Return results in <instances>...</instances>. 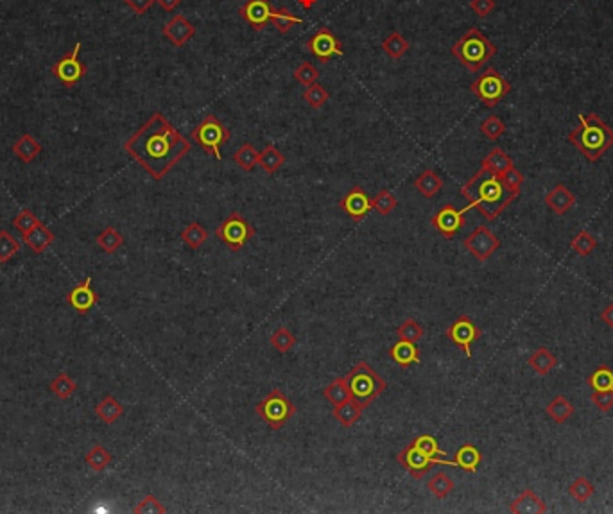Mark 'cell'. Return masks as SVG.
<instances>
[{"label":"cell","mask_w":613,"mask_h":514,"mask_svg":"<svg viewBox=\"0 0 613 514\" xmlns=\"http://www.w3.org/2000/svg\"><path fill=\"white\" fill-rule=\"evenodd\" d=\"M192 144L161 113H153L124 144V151L153 180L160 181L180 163Z\"/></svg>","instance_id":"1"},{"label":"cell","mask_w":613,"mask_h":514,"mask_svg":"<svg viewBox=\"0 0 613 514\" xmlns=\"http://www.w3.org/2000/svg\"><path fill=\"white\" fill-rule=\"evenodd\" d=\"M461 196L468 201V210H479L486 220H495L519 197L504 187L500 176L484 169L461 187Z\"/></svg>","instance_id":"2"},{"label":"cell","mask_w":613,"mask_h":514,"mask_svg":"<svg viewBox=\"0 0 613 514\" xmlns=\"http://www.w3.org/2000/svg\"><path fill=\"white\" fill-rule=\"evenodd\" d=\"M569 142L586 160L595 163L613 146V130L595 113H581L578 127L569 133Z\"/></svg>","instance_id":"3"},{"label":"cell","mask_w":613,"mask_h":514,"mask_svg":"<svg viewBox=\"0 0 613 514\" xmlns=\"http://www.w3.org/2000/svg\"><path fill=\"white\" fill-rule=\"evenodd\" d=\"M497 54V45L492 44L477 27L468 29L452 45V56L470 72H479Z\"/></svg>","instance_id":"4"},{"label":"cell","mask_w":613,"mask_h":514,"mask_svg":"<svg viewBox=\"0 0 613 514\" xmlns=\"http://www.w3.org/2000/svg\"><path fill=\"white\" fill-rule=\"evenodd\" d=\"M345 378L350 389L352 400H355L364 408L370 407L388 387L384 378L368 362H359L345 375Z\"/></svg>","instance_id":"5"},{"label":"cell","mask_w":613,"mask_h":514,"mask_svg":"<svg viewBox=\"0 0 613 514\" xmlns=\"http://www.w3.org/2000/svg\"><path fill=\"white\" fill-rule=\"evenodd\" d=\"M255 413L273 430H280V428L285 427L287 421L295 416L296 407L280 389H273V391H269L268 396L256 403Z\"/></svg>","instance_id":"6"},{"label":"cell","mask_w":613,"mask_h":514,"mask_svg":"<svg viewBox=\"0 0 613 514\" xmlns=\"http://www.w3.org/2000/svg\"><path fill=\"white\" fill-rule=\"evenodd\" d=\"M192 140L196 142L197 146L201 147L206 153L213 154L217 161L223 160V154H221V146H224L226 142L230 140V130L224 126L223 122L216 117V115H206L203 120L197 124L196 127L190 133Z\"/></svg>","instance_id":"7"},{"label":"cell","mask_w":613,"mask_h":514,"mask_svg":"<svg viewBox=\"0 0 613 514\" xmlns=\"http://www.w3.org/2000/svg\"><path fill=\"white\" fill-rule=\"evenodd\" d=\"M470 92L483 102V106L495 108L511 92V83L500 75V72L490 67L470 84Z\"/></svg>","instance_id":"8"},{"label":"cell","mask_w":613,"mask_h":514,"mask_svg":"<svg viewBox=\"0 0 613 514\" xmlns=\"http://www.w3.org/2000/svg\"><path fill=\"white\" fill-rule=\"evenodd\" d=\"M216 237L223 240L232 251H240L248 240L255 237V228L239 212H233L217 226Z\"/></svg>","instance_id":"9"},{"label":"cell","mask_w":613,"mask_h":514,"mask_svg":"<svg viewBox=\"0 0 613 514\" xmlns=\"http://www.w3.org/2000/svg\"><path fill=\"white\" fill-rule=\"evenodd\" d=\"M79 51H81V42H78L70 52H67L63 58H59L52 65V74H54V77L59 79L68 88L78 84L87 75V67L79 59Z\"/></svg>","instance_id":"10"},{"label":"cell","mask_w":613,"mask_h":514,"mask_svg":"<svg viewBox=\"0 0 613 514\" xmlns=\"http://www.w3.org/2000/svg\"><path fill=\"white\" fill-rule=\"evenodd\" d=\"M397 460L398 464L407 471L409 475L413 477V479H421L425 473H428V470H431L434 464H445V466H450V460L434 459V457H428L427 453L418 450V448L414 446L413 441H411V443H409L407 446L398 453Z\"/></svg>","instance_id":"11"},{"label":"cell","mask_w":613,"mask_h":514,"mask_svg":"<svg viewBox=\"0 0 613 514\" xmlns=\"http://www.w3.org/2000/svg\"><path fill=\"white\" fill-rule=\"evenodd\" d=\"M463 246L473 258H477L479 262H486L500 248V240L490 228H486V226H477L464 239Z\"/></svg>","instance_id":"12"},{"label":"cell","mask_w":613,"mask_h":514,"mask_svg":"<svg viewBox=\"0 0 613 514\" xmlns=\"http://www.w3.org/2000/svg\"><path fill=\"white\" fill-rule=\"evenodd\" d=\"M481 335L483 330L468 315H459L447 330V337L463 351L466 358H472V344Z\"/></svg>","instance_id":"13"},{"label":"cell","mask_w":613,"mask_h":514,"mask_svg":"<svg viewBox=\"0 0 613 514\" xmlns=\"http://www.w3.org/2000/svg\"><path fill=\"white\" fill-rule=\"evenodd\" d=\"M306 49L311 51V54L318 59L319 63H328L330 59L345 54V51L341 47V42L335 38V35L330 29L326 27L318 29L312 35V38L306 42Z\"/></svg>","instance_id":"14"},{"label":"cell","mask_w":613,"mask_h":514,"mask_svg":"<svg viewBox=\"0 0 613 514\" xmlns=\"http://www.w3.org/2000/svg\"><path fill=\"white\" fill-rule=\"evenodd\" d=\"M468 208L457 210L454 204H443L440 210L433 215L431 224L440 235L445 239H454L459 233V230L464 226V213Z\"/></svg>","instance_id":"15"},{"label":"cell","mask_w":613,"mask_h":514,"mask_svg":"<svg viewBox=\"0 0 613 514\" xmlns=\"http://www.w3.org/2000/svg\"><path fill=\"white\" fill-rule=\"evenodd\" d=\"M275 9L271 8L269 0H248L239 9V15L253 31H262L271 22V15Z\"/></svg>","instance_id":"16"},{"label":"cell","mask_w":613,"mask_h":514,"mask_svg":"<svg viewBox=\"0 0 613 514\" xmlns=\"http://www.w3.org/2000/svg\"><path fill=\"white\" fill-rule=\"evenodd\" d=\"M339 206L345 210L346 215L350 217V219L357 220V222L364 219V217L370 213V210L373 208V206H371L370 196H368V194L364 192V189H361V187H354L350 192L346 194V196L339 201Z\"/></svg>","instance_id":"17"},{"label":"cell","mask_w":613,"mask_h":514,"mask_svg":"<svg viewBox=\"0 0 613 514\" xmlns=\"http://www.w3.org/2000/svg\"><path fill=\"white\" fill-rule=\"evenodd\" d=\"M163 36L169 39L174 47H185L190 39L196 36V27L183 15H174L163 25Z\"/></svg>","instance_id":"18"},{"label":"cell","mask_w":613,"mask_h":514,"mask_svg":"<svg viewBox=\"0 0 613 514\" xmlns=\"http://www.w3.org/2000/svg\"><path fill=\"white\" fill-rule=\"evenodd\" d=\"M509 513L515 514H543L547 513V506L533 489H524L513 502L509 503Z\"/></svg>","instance_id":"19"},{"label":"cell","mask_w":613,"mask_h":514,"mask_svg":"<svg viewBox=\"0 0 613 514\" xmlns=\"http://www.w3.org/2000/svg\"><path fill=\"white\" fill-rule=\"evenodd\" d=\"M68 303L74 306L79 314L90 312L97 303V296H95L94 289H92V278L88 276L81 285H78L74 291L68 294Z\"/></svg>","instance_id":"20"},{"label":"cell","mask_w":613,"mask_h":514,"mask_svg":"<svg viewBox=\"0 0 613 514\" xmlns=\"http://www.w3.org/2000/svg\"><path fill=\"white\" fill-rule=\"evenodd\" d=\"M545 203L550 210L558 215H565L576 204V196L566 189L563 183H558L555 189L545 196Z\"/></svg>","instance_id":"21"},{"label":"cell","mask_w":613,"mask_h":514,"mask_svg":"<svg viewBox=\"0 0 613 514\" xmlns=\"http://www.w3.org/2000/svg\"><path fill=\"white\" fill-rule=\"evenodd\" d=\"M390 357L393 358L395 364L400 368H409V365L418 364L420 362V351H418L416 342L409 341H397L390 348Z\"/></svg>","instance_id":"22"},{"label":"cell","mask_w":613,"mask_h":514,"mask_svg":"<svg viewBox=\"0 0 613 514\" xmlns=\"http://www.w3.org/2000/svg\"><path fill=\"white\" fill-rule=\"evenodd\" d=\"M481 460H483L481 451L473 444L466 443L456 451L454 460H450V466H457L461 470L468 471V473H476L481 466Z\"/></svg>","instance_id":"23"},{"label":"cell","mask_w":613,"mask_h":514,"mask_svg":"<svg viewBox=\"0 0 613 514\" xmlns=\"http://www.w3.org/2000/svg\"><path fill=\"white\" fill-rule=\"evenodd\" d=\"M574 413L576 408L574 405H572V401H570L566 396H563V394H558V396L552 398L545 407L547 416L558 425H563L565 421H569L570 418L574 416Z\"/></svg>","instance_id":"24"},{"label":"cell","mask_w":613,"mask_h":514,"mask_svg":"<svg viewBox=\"0 0 613 514\" xmlns=\"http://www.w3.org/2000/svg\"><path fill=\"white\" fill-rule=\"evenodd\" d=\"M414 187H416L418 192L421 194L427 199H433L438 194L443 190V180H441L440 174L433 169H425L420 176L414 181Z\"/></svg>","instance_id":"25"},{"label":"cell","mask_w":613,"mask_h":514,"mask_svg":"<svg viewBox=\"0 0 613 514\" xmlns=\"http://www.w3.org/2000/svg\"><path fill=\"white\" fill-rule=\"evenodd\" d=\"M13 153H15V156L18 158L20 161H24V163H31V161H35L36 158H38V154L42 153V144H39V142L36 140L32 134L25 133L15 142V146H13Z\"/></svg>","instance_id":"26"},{"label":"cell","mask_w":613,"mask_h":514,"mask_svg":"<svg viewBox=\"0 0 613 514\" xmlns=\"http://www.w3.org/2000/svg\"><path fill=\"white\" fill-rule=\"evenodd\" d=\"M511 167H513V160H511L509 154H507L504 149H500V147H495V149L490 151V153L486 154V158H483V161H481V169L490 170V173L497 174V176H502V174L506 173L507 169H511Z\"/></svg>","instance_id":"27"},{"label":"cell","mask_w":613,"mask_h":514,"mask_svg":"<svg viewBox=\"0 0 613 514\" xmlns=\"http://www.w3.org/2000/svg\"><path fill=\"white\" fill-rule=\"evenodd\" d=\"M527 364L535 369L540 377H547V375L558 365V358H556V355L552 353L550 349H547L545 346H540L535 353L527 358Z\"/></svg>","instance_id":"28"},{"label":"cell","mask_w":613,"mask_h":514,"mask_svg":"<svg viewBox=\"0 0 613 514\" xmlns=\"http://www.w3.org/2000/svg\"><path fill=\"white\" fill-rule=\"evenodd\" d=\"M362 413H364V407L362 405H359L355 400H348L345 401V403L341 405H335L334 407V418L339 421V423L342 425V427L350 428L354 427L355 423H357L359 420H361Z\"/></svg>","instance_id":"29"},{"label":"cell","mask_w":613,"mask_h":514,"mask_svg":"<svg viewBox=\"0 0 613 514\" xmlns=\"http://www.w3.org/2000/svg\"><path fill=\"white\" fill-rule=\"evenodd\" d=\"M95 414L99 416V420L104 421L106 425H113L115 421H118L124 416V407H122V403L117 398L104 396L95 407Z\"/></svg>","instance_id":"30"},{"label":"cell","mask_w":613,"mask_h":514,"mask_svg":"<svg viewBox=\"0 0 613 514\" xmlns=\"http://www.w3.org/2000/svg\"><path fill=\"white\" fill-rule=\"evenodd\" d=\"M22 239H24V242L27 244L29 248H31L35 253H44L45 249L54 242V235H52L51 230L45 228L44 224H39V226H36L35 230H31L29 233L22 235Z\"/></svg>","instance_id":"31"},{"label":"cell","mask_w":613,"mask_h":514,"mask_svg":"<svg viewBox=\"0 0 613 514\" xmlns=\"http://www.w3.org/2000/svg\"><path fill=\"white\" fill-rule=\"evenodd\" d=\"M283 163H285V156H283V154L273 146V144H268V146L264 147L262 153H260L259 165L260 169H262L266 174H269V176L275 174L280 167H283Z\"/></svg>","instance_id":"32"},{"label":"cell","mask_w":613,"mask_h":514,"mask_svg":"<svg viewBox=\"0 0 613 514\" xmlns=\"http://www.w3.org/2000/svg\"><path fill=\"white\" fill-rule=\"evenodd\" d=\"M323 396L326 398V401H330L334 407L335 405H341L345 403V401L350 400L352 394H350V389H348V384H346V378L341 377L332 380L330 384L323 389Z\"/></svg>","instance_id":"33"},{"label":"cell","mask_w":613,"mask_h":514,"mask_svg":"<svg viewBox=\"0 0 613 514\" xmlns=\"http://www.w3.org/2000/svg\"><path fill=\"white\" fill-rule=\"evenodd\" d=\"M586 384H588V387H592V391L613 389V369L606 364L599 365L586 377Z\"/></svg>","instance_id":"34"},{"label":"cell","mask_w":613,"mask_h":514,"mask_svg":"<svg viewBox=\"0 0 613 514\" xmlns=\"http://www.w3.org/2000/svg\"><path fill=\"white\" fill-rule=\"evenodd\" d=\"M260 153L252 146V144H242L233 154V161L246 173H252L256 165H259Z\"/></svg>","instance_id":"35"},{"label":"cell","mask_w":613,"mask_h":514,"mask_svg":"<svg viewBox=\"0 0 613 514\" xmlns=\"http://www.w3.org/2000/svg\"><path fill=\"white\" fill-rule=\"evenodd\" d=\"M181 240L189 246L190 249H199L206 239H209V232L204 228L203 224L199 222H190L183 232H181Z\"/></svg>","instance_id":"36"},{"label":"cell","mask_w":613,"mask_h":514,"mask_svg":"<svg viewBox=\"0 0 613 514\" xmlns=\"http://www.w3.org/2000/svg\"><path fill=\"white\" fill-rule=\"evenodd\" d=\"M409 47H411L409 42L398 31L391 32V35L388 36V38H384V42H382V51L393 59H400L402 56L409 51Z\"/></svg>","instance_id":"37"},{"label":"cell","mask_w":613,"mask_h":514,"mask_svg":"<svg viewBox=\"0 0 613 514\" xmlns=\"http://www.w3.org/2000/svg\"><path fill=\"white\" fill-rule=\"evenodd\" d=\"M271 24L275 25V29L280 32V35H285V32L291 31L292 25L303 24V20L299 18V16L292 15L287 8H280L273 11Z\"/></svg>","instance_id":"38"},{"label":"cell","mask_w":613,"mask_h":514,"mask_svg":"<svg viewBox=\"0 0 613 514\" xmlns=\"http://www.w3.org/2000/svg\"><path fill=\"white\" fill-rule=\"evenodd\" d=\"M85 460L94 471H104L110 466L111 453L102 444H94L87 453V457H85Z\"/></svg>","instance_id":"39"},{"label":"cell","mask_w":613,"mask_h":514,"mask_svg":"<svg viewBox=\"0 0 613 514\" xmlns=\"http://www.w3.org/2000/svg\"><path fill=\"white\" fill-rule=\"evenodd\" d=\"M427 487L436 499L445 500L454 491V480L445 473H434L427 482Z\"/></svg>","instance_id":"40"},{"label":"cell","mask_w":613,"mask_h":514,"mask_svg":"<svg viewBox=\"0 0 613 514\" xmlns=\"http://www.w3.org/2000/svg\"><path fill=\"white\" fill-rule=\"evenodd\" d=\"M570 248H572V251L578 253L579 256H588L597 248V239L585 230V232H579L574 239L570 240Z\"/></svg>","instance_id":"41"},{"label":"cell","mask_w":613,"mask_h":514,"mask_svg":"<svg viewBox=\"0 0 613 514\" xmlns=\"http://www.w3.org/2000/svg\"><path fill=\"white\" fill-rule=\"evenodd\" d=\"M594 493H595L594 484L590 482L588 479H585V477H578V479L570 484L569 487V495L579 503L588 502V500L594 496Z\"/></svg>","instance_id":"42"},{"label":"cell","mask_w":613,"mask_h":514,"mask_svg":"<svg viewBox=\"0 0 613 514\" xmlns=\"http://www.w3.org/2000/svg\"><path fill=\"white\" fill-rule=\"evenodd\" d=\"M97 244L104 253H115L118 248H122L124 237L115 228H104L97 235Z\"/></svg>","instance_id":"43"},{"label":"cell","mask_w":613,"mask_h":514,"mask_svg":"<svg viewBox=\"0 0 613 514\" xmlns=\"http://www.w3.org/2000/svg\"><path fill=\"white\" fill-rule=\"evenodd\" d=\"M269 342H271V346L276 349V351H278V353L283 355L295 348L296 337L287 330V328H285V326H280L278 330L273 332Z\"/></svg>","instance_id":"44"},{"label":"cell","mask_w":613,"mask_h":514,"mask_svg":"<svg viewBox=\"0 0 613 514\" xmlns=\"http://www.w3.org/2000/svg\"><path fill=\"white\" fill-rule=\"evenodd\" d=\"M397 335L402 341L418 342L425 335V328L416 321V319H405L397 328Z\"/></svg>","instance_id":"45"},{"label":"cell","mask_w":613,"mask_h":514,"mask_svg":"<svg viewBox=\"0 0 613 514\" xmlns=\"http://www.w3.org/2000/svg\"><path fill=\"white\" fill-rule=\"evenodd\" d=\"M75 389H78V385L67 373H59L51 384V391L59 400H68L75 393Z\"/></svg>","instance_id":"46"},{"label":"cell","mask_w":613,"mask_h":514,"mask_svg":"<svg viewBox=\"0 0 613 514\" xmlns=\"http://www.w3.org/2000/svg\"><path fill=\"white\" fill-rule=\"evenodd\" d=\"M481 133L490 140H499L504 133H506V124L497 115H490L481 122Z\"/></svg>","instance_id":"47"},{"label":"cell","mask_w":613,"mask_h":514,"mask_svg":"<svg viewBox=\"0 0 613 514\" xmlns=\"http://www.w3.org/2000/svg\"><path fill=\"white\" fill-rule=\"evenodd\" d=\"M328 99H330V94H328V92H326L319 83L306 87V90L303 92V101H305L311 108H314V110L325 106Z\"/></svg>","instance_id":"48"},{"label":"cell","mask_w":613,"mask_h":514,"mask_svg":"<svg viewBox=\"0 0 613 514\" xmlns=\"http://www.w3.org/2000/svg\"><path fill=\"white\" fill-rule=\"evenodd\" d=\"M371 206H373V210H377L380 215H390V213L398 206V201L390 190L382 189L380 192L371 199Z\"/></svg>","instance_id":"49"},{"label":"cell","mask_w":613,"mask_h":514,"mask_svg":"<svg viewBox=\"0 0 613 514\" xmlns=\"http://www.w3.org/2000/svg\"><path fill=\"white\" fill-rule=\"evenodd\" d=\"M413 443H414V446L418 448V450H421V451H423V453H427L428 457H434V459H441V457L447 456V453H445V451L440 448L438 441L434 439L433 436H428V434H423V436L414 437Z\"/></svg>","instance_id":"50"},{"label":"cell","mask_w":613,"mask_h":514,"mask_svg":"<svg viewBox=\"0 0 613 514\" xmlns=\"http://www.w3.org/2000/svg\"><path fill=\"white\" fill-rule=\"evenodd\" d=\"M292 75H295V79L299 84H303V87H311V84H314L316 81H318L319 72L311 61H303V63H299L298 67H296L295 74Z\"/></svg>","instance_id":"51"},{"label":"cell","mask_w":613,"mask_h":514,"mask_svg":"<svg viewBox=\"0 0 613 514\" xmlns=\"http://www.w3.org/2000/svg\"><path fill=\"white\" fill-rule=\"evenodd\" d=\"M20 251V244L9 232H0V262H8Z\"/></svg>","instance_id":"52"},{"label":"cell","mask_w":613,"mask_h":514,"mask_svg":"<svg viewBox=\"0 0 613 514\" xmlns=\"http://www.w3.org/2000/svg\"><path fill=\"white\" fill-rule=\"evenodd\" d=\"M39 224H42V220H39L31 210H22V212L13 219V226H15L22 235H25V233H29L31 230H35L36 226H39Z\"/></svg>","instance_id":"53"},{"label":"cell","mask_w":613,"mask_h":514,"mask_svg":"<svg viewBox=\"0 0 613 514\" xmlns=\"http://www.w3.org/2000/svg\"><path fill=\"white\" fill-rule=\"evenodd\" d=\"M500 180H502L504 187H506L509 192L520 196V189H522V184H524V174L520 173V170L516 169L515 165L511 167V169H507L506 173L500 176Z\"/></svg>","instance_id":"54"},{"label":"cell","mask_w":613,"mask_h":514,"mask_svg":"<svg viewBox=\"0 0 613 514\" xmlns=\"http://www.w3.org/2000/svg\"><path fill=\"white\" fill-rule=\"evenodd\" d=\"M137 514H163L167 513V507L160 502L154 495H146L144 500L135 507Z\"/></svg>","instance_id":"55"},{"label":"cell","mask_w":613,"mask_h":514,"mask_svg":"<svg viewBox=\"0 0 613 514\" xmlns=\"http://www.w3.org/2000/svg\"><path fill=\"white\" fill-rule=\"evenodd\" d=\"M590 400H592L595 408H599L601 413H609L613 408V389H608V391H594Z\"/></svg>","instance_id":"56"},{"label":"cell","mask_w":613,"mask_h":514,"mask_svg":"<svg viewBox=\"0 0 613 514\" xmlns=\"http://www.w3.org/2000/svg\"><path fill=\"white\" fill-rule=\"evenodd\" d=\"M495 6H497L495 0H472V2H470V9H472L477 16H481V18H486V16L495 9Z\"/></svg>","instance_id":"57"},{"label":"cell","mask_w":613,"mask_h":514,"mask_svg":"<svg viewBox=\"0 0 613 514\" xmlns=\"http://www.w3.org/2000/svg\"><path fill=\"white\" fill-rule=\"evenodd\" d=\"M124 4L133 9L137 15H146L156 4V0H124Z\"/></svg>","instance_id":"58"},{"label":"cell","mask_w":613,"mask_h":514,"mask_svg":"<svg viewBox=\"0 0 613 514\" xmlns=\"http://www.w3.org/2000/svg\"><path fill=\"white\" fill-rule=\"evenodd\" d=\"M601 319L605 325H608L609 328H613V303L605 306V311L601 312Z\"/></svg>","instance_id":"59"},{"label":"cell","mask_w":613,"mask_h":514,"mask_svg":"<svg viewBox=\"0 0 613 514\" xmlns=\"http://www.w3.org/2000/svg\"><path fill=\"white\" fill-rule=\"evenodd\" d=\"M156 4L160 6V8L163 9V11L171 13V11H174V9H176L178 6L181 4V0H156Z\"/></svg>","instance_id":"60"},{"label":"cell","mask_w":613,"mask_h":514,"mask_svg":"<svg viewBox=\"0 0 613 514\" xmlns=\"http://www.w3.org/2000/svg\"><path fill=\"white\" fill-rule=\"evenodd\" d=\"M299 2V6H302L303 9H306V11H309V9H312L316 6V2H318V0H298Z\"/></svg>","instance_id":"61"}]
</instances>
